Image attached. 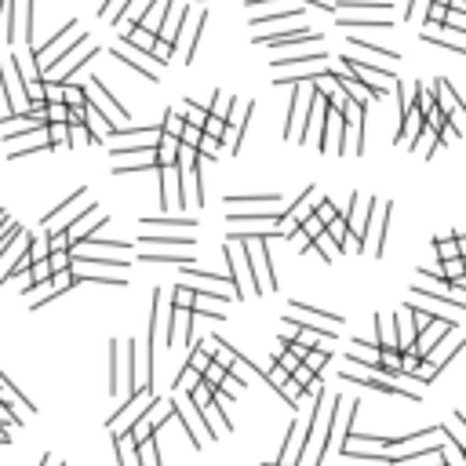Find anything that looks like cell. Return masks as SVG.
<instances>
[{"label": "cell", "instance_id": "7c38bea8", "mask_svg": "<svg viewBox=\"0 0 466 466\" xmlns=\"http://www.w3.org/2000/svg\"><path fill=\"white\" fill-rule=\"evenodd\" d=\"M433 248H438V259L462 255V233H459V230H452L448 237H438V240H433Z\"/></svg>", "mask_w": 466, "mask_h": 466}, {"label": "cell", "instance_id": "277c9868", "mask_svg": "<svg viewBox=\"0 0 466 466\" xmlns=\"http://www.w3.org/2000/svg\"><path fill=\"white\" fill-rule=\"evenodd\" d=\"M324 113H328V99L321 95V91H314V95H309V113H306V128L299 132V139H302V142H314L317 128H321V124H324Z\"/></svg>", "mask_w": 466, "mask_h": 466}, {"label": "cell", "instance_id": "f6af8a7d", "mask_svg": "<svg viewBox=\"0 0 466 466\" xmlns=\"http://www.w3.org/2000/svg\"><path fill=\"white\" fill-rule=\"evenodd\" d=\"M0 445H11V430H4V426H0Z\"/></svg>", "mask_w": 466, "mask_h": 466}, {"label": "cell", "instance_id": "8992f818", "mask_svg": "<svg viewBox=\"0 0 466 466\" xmlns=\"http://www.w3.org/2000/svg\"><path fill=\"white\" fill-rule=\"evenodd\" d=\"M292 314L295 317H309V324H324V328H339V324H343V317H339V314L314 309V306H306V302H292Z\"/></svg>", "mask_w": 466, "mask_h": 466}, {"label": "cell", "instance_id": "6da1fadb", "mask_svg": "<svg viewBox=\"0 0 466 466\" xmlns=\"http://www.w3.org/2000/svg\"><path fill=\"white\" fill-rule=\"evenodd\" d=\"M153 397H157L153 390H142V386H139V390L128 397V405H124V408H117V415L106 423V426L113 430V438H117V433H124V430H128V426H132L139 415H146V408H149V401H153Z\"/></svg>", "mask_w": 466, "mask_h": 466}, {"label": "cell", "instance_id": "b9f144b4", "mask_svg": "<svg viewBox=\"0 0 466 466\" xmlns=\"http://www.w3.org/2000/svg\"><path fill=\"white\" fill-rule=\"evenodd\" d=\"M223 132H226V124H223L219 117H211V113H208V124H204V135H211V139H223Z\"/></svg>", "mask_w": 466, "mask_h": 466}, {"label": "cell", "instance_id": "d6a6232c", "mask_svg": "<svg viewBox=\"0 0 466 466\" xmlns=\"http://www.w3.org/2000/svg\"><path fill=\"white\" fill-rule=\"evenodd\" d=\"M295 18H302V8H288V11H273V15H266V18H255V26L259 22H295Z\"/></svg>", "mask_w": 466, "mask_h": 466}, {"label": "cell", "instance_id": "7402d4cb", "mask_svg": "<svg viewBox=\"0 0 466 466\" xmlns=\"http://www.w3.org/2000/svg\"><path fill=\"white\" fill-rule=\"evenodd\" d=\"M44 139H48L51 149L70 146V128H66V124H48V128H44Z\"/></svg>", "mask_w": 466, "mask_h": 466}, {"label": "cell", "instance_id": "83f0119b", "mask_svg": "<svg viewBox=\"0 0 466 466\" xmlns=\"http://www.w3.org/2000/svg\"><path fill=\"white\" fill-rule=\"evenodd\" d=\"M201 379H204V383H208L211 390H219V386H223V379H226V368H219V364L211 361V364H208V368L201 371Z\"/></svg>", "mask_w": 466, "mask_h": 466}, {"label": "cell", "instance_id": "60d3db41", "mask_svg": "<svg viewBox=\"0 0 466 466\" xmlns=\"http://www.w3.org/2000/svg\"><path fill=\"white\" fill-rule=\"evenodd\" d=\"M288 379V371L281 368V364H273V368H266V383L273 386V390H281V383Z\"/></svg>", "mask_w": 466, "mask_h": 466}, {"label": "cell", "instance_id": "3957f363", "mask_svg": "<svg viewBox=\"0 0 466 466\" xmlns=\"http://www.w3.org/2000/svg\"><path fill=\"white\" fill-rule=\"evenodd\" d=\"M88 95L99 102V110H102V113H106L113 124H124V120H128V110H124V106H120V102L110 95V88L102 84V77H91V91H88Z\"/></svg>", "mask_w": 466, "mask_h": 466}, {"label": "cell", "instance_id": "4316f807", "mask_svg": "<svg viewBox=\"0 0 466 466\" xmlns=\"http://www.w3.org/2000/svg\"><path fill=\"white\" fill-rule=\"evenodd\" d=\"M135 263H179V266H190V263H197L194 255H149V252H142Z\"/></svg>", "mask_w": 466, "mask_h": 466}, {"label": "cell", "instance_id": "4fadbf2b", "mask_svg": "<svg viewBox=\"0 0 466 466\" xmlns=\"http://www.w3.org/2000/svg\"><path fill=\"white\" fill-rule=\"evenodd\" d=\"M423 44H438V48H448L452 55H466V44H462L459 37H445L441 29H438V33H433V29H426V33H423Z\"/></svg>", "mask_w": 466, "mask_h": 466}, {"label": "cell", "instance_id": "74e56055", "mask_svg": "<svg viewBox=\"0 0 466 466\" xmlns=\"http://www.w3.org/2000/svg\"><path fill=\"white\" fill-rule=\"evenodd\" d=\"M113 346H117V339L110 343V393L117 397L120 393V376H117V354H113Z\"/></svg>", "mask_w": 466, "mask_h": 466}, {"label": "cell", "instance_id": "681fc988", "mask_svg": "<svg viewBox=\"0 0 466 466\" xmlns=\"http://www.w3.org/2000/svg\"><path fill=\"white\" fill-rule=\"evenodd\" d=\"M430 4H448V0H430Z\"/></svg>", "mask_w": 466, "mask_h": 466}, {"label": "cell", "instance_id": "8d00e7d4", "mask_svg": "<svg viewBox=\"0 0 466 466\" xmlns=\"http://www.w3.org/2000/svg\"><path fill=\"white\" fill-rule=\"evenodd\" d=\"M314 379H317V376H314V371H309L306 364H299V368L292 371V383H295V386H299L302 393H306V386H309V383H314Z\"/></svg>", "mask_w": 466, "mask_h": 466}, {"label": "cell", "instance_id": "7a4b0ae2", "mask_svg": "<svg viewBox=\"0 0 466 466\" xmlns=\"http://www.w3.org/2000/svg\"><path fill=\"white\" fill-rule=\"evenodd\" d=\"M321 41V29L314 26H299V29H277V33H259L255 44H270V48H295V44H317Z\"/></svg>", "mask_w": 466, "mask_h": 466}, {"label": "cell", "instance_id": "f35d334b", "mask_svg": "<svg viewBox=\"0 0 466 466\" xmlns=\"http://www.w3.org/2000/svg\"><path fill=\"white\" fill-rule=\"evenodd\" d=\"M190 302H194V288H190V285H175L171 306H186V309H190Z\"/></svg>", "mask_w": 466, "mask_h": 466}, {"label": "cell", "instance_id": "30bf717a", "mask_svg": "<svg viewBox=\"0 0 466 466\" xmlns=\"http://www.w3.org/2000/svg\"><path fill=\"white\" fill-rule=\"evenodd\" d=\"M393 0H335V11H390Z\"/></svg>", "mask_w": 466, "mask_h": 466}, {"label": "cell", "instance_id": "ac0fdd59", "mask_svg": "<svg viewBox=\"0 0 466 466\" xmlns=\"http://www.w3.org/2000/svg\"><path fill=\"white\" fill-rule=\"evenodd\" d=\"M339 26L343 29H393V22L390 18H383V22H371V18H346V15H339Z\"/></svg>", "mask_w": 466, "mask_h": 466}, {"label": "cell", "instance_id": "d6986e66", "mask_svg": "<svg viewBox=\"0 0 466 466\" xmlns=\"http://www.w3.org/2000/svg\"><path fill=\"white\" fill-rule=\"evenodd\" d=\"M328 361H332V350H314V346H309V350L302 354V364H306L309 371H314V376H321Z\"/></svg>", "mask_w": 466, "mask_h": 466}, {"label": "cell", "instance_id": "2e32d148", "mask_svg": "<svg viewBox=\"0 0 466 466\" xmlns=\"http://www.w3.org/2000/svg\"><path fill=\"white\" fill-rule=\"evenodd\" d=\"M204 26H208V15L201 11L197 22H194V29H190V41H186V48H182V62H194V51H197V44L204 37Z\"/></svg>", "mask_w": 466, "mask_h": 466}, {"label": "cell", "instance_id": "9c48e42d", "mask_svg": "<svg viewBox=\"0 0 466 466\" xmlns=\"http://www.w3.org/2000/svg\"><path fill=\"white\" fill-rule=\"evenodd\" d=\"M113 58H120V62H124V66H132V70H139V73H142V77H146L149 84H157V80H161V70H157V66H153V62H149V58H132V55H128V51H124V48H120V51L113 48Z\"/></svg>", "mask_w": 466, "mask_h": 466}, {"label": "cell", "instance_id": "f546056e", "mask_svg": "<svg viewBox=\"0 0 466 466\" xmlns=\"http://www.w3.org/2000/svg\"><path fill=\"white\" fill-rule=\"evenodd\" d=\"M142 226L157 230V226H182V230H197V219H142Z\"/></svg>", "mask_w": 466, "mask_h": 466}, {"label": "cell", "instance_id": "5bb4252c", "mask_svg": "<svg viewBox=\"0 0 466 466\" xmlns=\"http://www.w3.org/2000/svg\"><path fill=\"white\" fill-rule=\"evenodd\" d=\"M314 197H317V190H314V186H306V190H302V197H299V201L288 208V215H292L295 223H302L306 215H314Z\"/></svg>", "mask_w": 466, "mask_h": 466}, {"label": "cell", "instance_id": "ffe728a7", "mask_svg": "<svg viewBox=\"0 0 466 466\" xmlns=\"http://www.w3.org/2000/svg\"><path fill=\"white\" fill-rule=\"evenodd\" d=\"M186 364L201 376V371L211 364V350H204V343H197V339H194V343H190V361H186Z\"/></svg>", "mask_w": 466, "mask_h": 466}, {"label": "cell", "instance_id": "e575fe53", "mask_svg": "<svg viewBox=\"0 0 466 466\" xmlns=\"http://www.w3.org/2000/svg\"><path fill=\"white\" fill-rule=\"evenodd\" d=\"M466 11H448L445 8V29H452V33H466Z\"/></svg>", "mask_w": 466, "mask_h": 466}, {"label": "cell", "instance_id": "7dc6e473", "mask_svg": "<svg viewBox=\"0 0 466 466\" xmlns=\"http://www.w3.org/2000/svg\"><path fill=\"white\" fill-rule=\"evenodd\" d=\"M41 466H62V462H55V455H44V459H41Z\"/></svg>", "mask_w": 466, "mask_h": 466}, {"label": "cell", "instance_id": "e0dca14e", "mask_svg": "<svg viewBox=\"0 0 466 466\" xmlns=\"http://www.w3.org/2000/svg\"><path fill=\"white\" fill-rule=\"evenodd\" d=\"M462 270H466V263H462V255H452V259H441V273L448 277V281L455 285V288H462Z\"/></svg>", "mask_w": 466, "mask_h": 466}, {"label": "cell", "instance_id": "d590c367", "mask_svg": "<svg viewBox=\"0 0 466 466\" xmlns=\"http://www.w3.org/2000/svg\"><path fill=\"white\" fill-rule=\"evenodd\" d=\"M44 240H48V252H62V248H70V233H62V230L44 233Z\"/></svg>", "mask_w": 466, "mask_h": 466}, {"label": "cell", "instance_id": "9a60e30c", "mask_svg": "<svg viewBox=\"0 0 466 466\" xmlns=\"http://www.w3.org/2000/svg\"><path fill=\"white\" fill-rule=\"evenodd\" d=\"M182 120L190 124V128L204 132V124H208V110H204V106H197L194 99H186V102H182Z\"/></svg>", "mask_w": 466, "mask_h": 466}, {"label": "cell", "instance_id": "52a82bcc", "mask_svg": "<svg viewBox=\"0 0 466 466\" xmlns=\"http://www.w3.org/2000/svg\"><path fill=\"white\" fill-rule=\"evenodd\" d=\"M393 324H397V350H408L412 343H415V324H412V314H408V306H401L397 309V317H393Z\"/></svg>", "mask_w": 466, "mask_h": 466}, {"label": "cell", "instance_id": "d4e9b609", "mask_svg": "<svg viewBox=\"0 0 466 466\" xmlns=\"http://www.w3.org/2000/svg\"><path fill=\"white\" fill-rule=\"evenodd\" d=\"M350 48H357V51H368V55H379V58H390V62H397V51H393V48H379V44H364V41H357V37H350Z\"/></svg>", "mask_w": 466, "mask_h": 466}, {"label": "cell", "instance_id": "c3c4849f", "mask_svg": "<svg viewBox=\"0 0 466 466\" xmlns=\"http://www.w3.org/2000/svg\"><path fill=\"white\" fill-rule=\"evenodd\" d=\"M8 223H11V219H8V215H4V211H0V230H4Z\"/></svg>", "mask_w": 466, "mask_h": 466}, {"label": "cell", "instance_id": "7bdbcfd3", "mask_svg": "<svg viewBox=\"0 0 466 466\" xmlns=\"http://www.w3.org/2000/svg\"><path fill=\"white\" fill-rule=\"evenodd\" d=\"M179 142H182V146H190V149H197V142H201V132L186 124V128H182V135H179Z\"/></svg>", "mask_w": 466, "mask_h": 466}, {"label": "cell", "instance_id": "ee69618b", "mask_svg": "<svg viewBox=\"0 0 466 466\" xmlns=\"http://www.w3.org/2000/svg\"><path fill=\"white\" fill-rule=\"evenodd\" d=\"M445 22V4H430L426 8V26H441Z\"/></svg>", "mask_w": 466, "mask_h": 466}, {"label": "cell", "instance_id": "ab89813d", "mask_svg": "<svg viewBox=\"0 0 466 466\" xmlns=\"http://www.w3.org/2000/svg\"><path fill=\"white\" fill-rule=\"evenodd\" d=\"M277 364H281V368H285V371H288V376H292V371H295V368H299V364H302V361H299V357H295V354H292V350H288V346H285V350H281V354H277Z\"/></svg>", "mask_w": 466, "mask_h": 466}, {"label": "cell", "instance_id": "f1b7e54d", "mask_svg": "<svg viewBox=\"0 0 466 466\" xmlns=\"http://www.w3.org/2000/svg\"><path fill=\"white\" fill-rule=\"evenodd\" d=\"M70 259H73V255L66 252V248H62V252H48V255H44V263L51 266V273H62V270H70Z\"/></svg>", "mask_w": 466, "mask_h": 466}, {"label": "cell", "instance_id": "5b68a950", "mask_svg": "<svg viewBox=\"0 0 466 466\" xmlns=\"http://www.w3.org/2000/svg\"><path fill=\"white\" fill-rule=\"evenodd\" d=\"M0 405H8V408H11L18 419H22V412H29V415L37 412V408L29 405V401H26V397H22V393H18V390L8 383V376H0Z\"/></svg>", "mask_w": 466, "mask_h": 466}, {"label": "cell", "instance_id": "8fae6325", "mask_svg": "<svg viewBox=\"0 0 466 466\" xmlns=\"http://www.w3.org/2000/svg\"><path fill=\"white\" fill-rule=\"evenodd\" d=\"M153 153H157V164H161V168L175 164V161H179V139L161 135V139H157V146H153Z\"/></svg>", "mask_w": 466, "mask_h": 466}, {"label": "cell", "instance_id": "836d02e7", "mask_svg": "<svg viewBox=\"0 0 466 466\" xmlns=\"http://www.w3.org/2000/svg\"><path fill=\"white\" fill-rule=\"evenodd\" d=\"M197 379H201V376H197V371H194L190 364H182V371H179V379H175V390H179V393H186V390H190V386H194Z\"/></svg>", "mask_w": 466, "mask_h": 466}, {"label": "cell", "instance_id": "816d5d0a", "mask_svg": "<svg viewBox=\"0 0 466 466\" xmlns=\"http://www.w3.org/2000/svg\"><path fill=\"white\" fill-rule=\"evenodd\" d=\"M332 4H335V0H332Z\"/></svg>", "mask_w": 466, "mask_h": 466}, {"label": "cell", "instance_id": "484cf974", "mask_svg": "<svg viewBox=\"0 0 466 466\" xmlns=\"http://www.w3.org/2000/svg\"><path fill=\"white\" fill-rule=\"evenodd\" d=\"M194 153H201V157H219V153H223V142L201 132V142H197V149H194Z\"/></svg>", "mask_w": 466, "mask_h": 466}, {"label": "cell", "instance_id": "1f68e13d", "mask_svg": "<svg viewBox=\"0 0 466 466\" xmlns=\"http://www.w3.org/2000/svg\"><path fill=\"white\" fill-rule=\"evenodd\" d=\"M314 215H317V219L328 226V223L335 219V215H339V211H335V201H332V197H321V204H314Z\"/></svg>", "mask_w": 466, "mask_h": 466}, {"label": "cell", "instance_id": "4dcf8cb0", "mask_svg": "<svg viewBox=\"0 0 466 466\" xmlns=\"http://www.w3.org/2000/svg\"><path fill=\"white\" fill-rule=\"evenodd\" d=\"M226 204H263V208H270V204H281V194H266V197H226Z\"/></svg>", "mask_w": 466, "mask_h": 466}, {"label": "cell", "instance_id": "bcb514c9", "mask_svg": "<svg viewBox=\"0 0 466 466\" xmlns=\"http://www.w3.org/2000/svg\"><path fill=\"white\" fill-rule=\"evenodd\" d=\"M415 4H419V0H408V4H405V18H412V15H415Z\"/></svg>", "mask_w": 466, "mask_h": 466}, {"label": "cell", "instance_id": "603a6c76", "mask_svg": "<svg viewBox=\"0 0 466 466\" xmlns=\"http://www.w3.org/2000/svg\"><path fill=\"white\" fill-rule=\"evenodd\" d=\"M171 55H175V48H171L168 41H153V48H149L153 66H168V62H171Z\"/></svg>", "mask_w": 466, "mask_h": 466}, {"label": "cell", "instance_id": "44dd1931", "mask_svg": "<svg viewBox=\"0 0 466 466\" xmlns=\"http://www.w3.org/2000/svg\"><path fill=\"white\" fill-rule=\"evenodd\" d=\"M182 128H186L182 113H179V110H168V113H164V120H161V135H171V139H179V135H182Z\"/></svg>", "mask_w": 466, "mask_h": 466}, {"label": "cell", "instance_id": "cb8c5ba5", "mask_svg": "<svg viewBox=\"0 0 466 466\" xmlns=\"http://www.w3.org/2000/svg\"><path fill=\"white\" fill-rule=\"evenodd\" d=\"M44 120L48 124H66L70 120V106L66 102H44Z\"/></svg>", "mask_w": 466, "mask_h": 466}, {"label": "cell", "instance_id": "f907efd6", "mask_svg": "<svg viewBox=\"0 0 466 466\" xmlns=\"http://www.w3.org/2000/svg\"><path fill=\"white\" fill-rule=\"evenodd\" d=\"M266 466H285V462H266Z\"/></svg>", "mask_w": 466, "mask_h": 466}, {"label": "cell", "instance_id": "ba28073f", "mask_svg": "<svg viewBox=\"0 0 466 466\" xmlns=\"http://www.w3.org/2000/svg\"><path fill=\"white\" fill-rule=\"evenodd\" d=\"M139 244H142V248H149V244H161V248H175V244H179V248H194L197 237H194V233H175V237H171V233H161V237H157V233H142Z\"/></svg>", "mask_w": 466, "mask_h": 466}]
</instances>
